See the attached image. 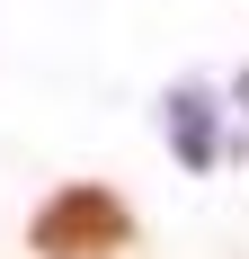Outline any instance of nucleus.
I'll list each match as a JSON object with an SVG mask.
<instances>
[{
	"mask_svg": "<svg viewBox=\"0 0 249 259\" xmlns=\"http://www.w3.org/2000/svg\"><path fill=\"white\" fill-rule=\"evenodd\" d=\"M240 107H249V72H240Z\"/></svg>",
	"mask_w": 249,
	"mask_h": 259,
	"instance_id": "7ed1b4c3",
	"label": "nucleus"
},
{
	"mask_svg": "<svg viewBox=\"0 0 249 259\" xmlns=\"http://www.w3.org/2000/svg\"><path fill=\"white\" fill-rule=\"evenodd\" d=\"M169 143L187 152V170H214V99L205 90H178L169 99Z\"/></svg>",
	"mask_w": 249,
	"mask_h": 259,
	"instance_id": "f03ea898",
	"label": "nucleus"
},
{
	"mask_svg": "<svg viewBox=\"0 0 249 259\" xmlns=\"http://www.w3.org/2000/svg\"><path fill=\"white\" fill-rule=\"evenodd\" d=\"M27 241H36V259H107L134 241V206H125L116 188H63V197H45L36 206V224H27Z\"/></svg>",
	"mask_w": 249,
	"mask_h": 259,
	"instance_id": "f257e3e1",
	"label": "nucleus"
}]
</instances>
